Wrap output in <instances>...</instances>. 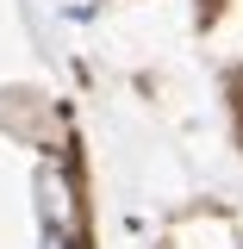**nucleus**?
Segmentation results:
<instances>
[{
    "instance_id": "obj_1",
    "label": "nucleus",
    "mask_w": 243,
    "mask_h": 249,
    "mask_svg": "<svg viewBox=\"0 0 243 249\" xmlns=\"http://www.w3.org/2000/svg\"><path fill=\"white\" fill-rule=\"evenodd\" d=\"M44 249H69V243H62V231H50V237H44Z\"/></svg>"
}]
</instances>
